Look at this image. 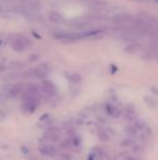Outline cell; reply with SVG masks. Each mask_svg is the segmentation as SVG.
Segmentation results:
<instances>
[{
  "mask_svg": "<svg viewBox=\"0 0 158 160\" xmlns=\"http://www.w3.org/2000/svg\"><path fill=\"white\" fill-rule=\"evenodd\" d=\"M66 77L71 82V83H76V84L80 83L81 80H83L81 75L79 74V73H77V72H69V73H67Z\"/></svg>",
  "mask_w": 158,
  "mask_h": 160,
  "instance_id": "cell-9",
  "label": "cell"
},
{
  "mask_svg": "<svg viewBox=\"0 0 158 160\" xmlns=\"http://www.w3.org/2000/svg\"><path fill=\"white\" fill-rule=\"evenodd\" d=\"M40 91L47 96H52L55 94V86L49 80H42L41 85H40Z\"/></svg>",
  "mask_w": 158,
  "mask_h": 160,
  "instance_id": "cell-3",
  "label": "cell"
},
{
  "mask_svg": "<svg viewBox=\"0 0 158 160\" xmlns=\"http://www.w3.org/2000/svg\"><path fill=\"white\" fill-rule=\"evenodd\" d=\"M125 160H140V158H137V156H127Z\"/></svg>",
  "mask_w": 158,
  "mask_h": 160,
  "instance_id": "cell-17",
  "label": "cell"
},
{
  "mask_svg": "<svg viewBox=\"0 0 158 160\" xmlns=\"http://www.w3.org/2000/svg\"><path fill=\"white\" fill-rule=\"evenodd\" d=\"M39 153L44 156H47V157H54L56 155V149L53 145H49V144H41L38 147Z\"/></svg>",
  "mask_w": 158,
  "mask_h": 160,
  "instance_id": "cell-4",
  "label": "cell"
},
{
  "mask_svg": "<svg viewBox=\"0 0 158 160\" xmlns=\"http://www.w3.org/2000/svg\"><path fill=\"white\" fill-rule=\"evenodd\" d=\"M130 19V16L128 14H118L113 19V21L116 22V23H122V22H126Z\"/></svg>",
  "mask_w": 158,
  "mask_h": 160,
  "instance_id": "cell-11",
  "label": "cell"
},
{
  "mask_svg": "<svg viewBox=\"0 0 158 160\" xmlns=\"http://www.w3.org/2000/svg\"><path fill=\"white\" fill-rule=\"evenodd\" d=\"M125 118L129 121H132L134 120L135 118V112H134V109L131 108V107H127L126 111H125Z\"/></svg>",
  "mask_w": 158,
  "mask_h": 160,
  "instance_id": "cell-10",
  "label": "cell"
},
{
  "mask_svg": "<svg viewBox=\"0 0 158 160\" xmlns=\"http://www.w3.org/2000/svg\"><path fill=\"white\" fill-rule=\"evenodd\" d=\"M125 132L129 135H135L137 131V128H135L134 125H127L126 128H125Z\"/></svg>",
  "mask_w": 158,
  "mask_h": 160,
  "instance_id": "cell-13",
  "label": "cell"
},
{
  "mask_svg": "<svg viewBox=\"0 0 158 160\" xmlns=\"http://www.w3.org/2000/svg\"><path fill=\"white\" fill-rule=\"evenodd\" d=\"M23 89H24V86L22 83L15 84V85H13L11 88H10L9 96L10 97H16V96H18L22 92H23Z\"/></svg>",
  "mask_w": 158,
  "mask_h": 160,
  "instance_id": "cell-6",
  "label": "cell"
},
{
  "mask_svg": "<svg viewBox=\"0 0 158 160\" xmlns=\"http://www.w3.org/2000/svg\"><path fill=\"white\" fill-rule=\"evenodd\" d=\"M11 65L13 68H15V69H23L24 68V63L20 62V61H13V62L11 63Z\"/></svg>",
  "mask_w": 158,
  "mask_h": 160,
  "instance_id": "cell-16",
  "label": "cell"
},
{
  "mask_svg": "<svg viewBox=\"0 0 158 160\" xmlns=\"http://www.w3.org/2000/svg\"><path fill=\"white\" fill-rule=\"evenodd\" d=\"M98 138L101 139L102 142H106V141H108V139H110V136H108V134L105 132V131H103V130L98 131Z\"/></svg>",
  "mask_w": 158,
  "mask_h": 160,
  "instance_id": "cell-12",
  "label": "cell"
},
{
  "mask_svg": "<svg viewBox=\"0 0 158 160\" xmlns=\"http://www.w3.org/2000/svg\"><path fill=\"white\" fill-rule=\"evenodd\" d=\"M49 20L54 24H61V23H63V21H64L63 16L61 15L60 13H57V12H54V11L49 13Z\"/></svg>",
  "mask_w": 158,
  "mask_h": 160,
  "instance_id": "cell-7",
  "label": "cell"
},
{
  "mask_svg": "<svg viewBox=\"0 0 158 160\" xmlns=\"http://www.w3.org/2000/svg\"><path fill=\"white\" fill-rule=\"evenodd\" d=\"M37 106H38V105L35 104V102H33V101H22L21 108H22V110H23L24 113L32 114L36 111Z\"/></svg>",
  "mask_w": 158,
  "mask_h": 160,
  "instance_id": "cell-5",
  "label": "cell"
},
{
  "mask_svg": "<svg viewBox=\"0 0 158 160\" xmlns=\"http://www.w3.org/2000/svg\"><path fill=\"white\" fill-rule=\"evenodd\" d=\"M49 74V68L46 64H40L23 73L25 79H44Z\"/></svg>",
  "mask_w": 158,
  "mask_h": 160,
  "instance_id": "cell-1",
  "label": "cell"
},
{
  "mask_svg": "<svg viewBox=\"0 0 158 160\" xmlns=\"http://www.w3.org/2000/svg\"><path fill=\"white\" fill-rule=\"evenodd\" d=\"M28 44H29V42H28L27 38H24L22 36H16L11 40V47L15 51L25 50L28 47Z\"/></svg>",
  "mask_w": 158,
  "mask_h": 160,
  "instance_id": "cell-2",
  "label": "cell"
},
{
  "mask_svg": "<svg viewBox=\"0 0 158 160\" xmlns=\"http://www.w3.org/2000/svg\"><path fill=\"white\" fill-rule=\"evenodd\" d=\"M106 112H107L110 117H113V118H117V117L120 116V110L118 109V108H116L115 106L110 105V104L106 105Z\"/></svg>",
  "mask_w": 158,
  "mask_h": 160,
  "instance_id": "cell-8",
  "label": "cell"
},
{
  "mask_svg": "<svg viewBox=\"0 0 158 160\" xmlns=\"http://www.w3.org/2000/svg\"><path fill=\"white\" fill-rule=\"evenodd\" d=\"M6 70H7V67L0 64V72H2V71H6Z\"/></svg>",
  "mask_w": 158,
  "mask_h": 160,
  "instance_id": "cell-18",
  "label": "cell"
},
{
  "mask_svg": "<svg viewBox=\"0 0 158 160\" xmlns=\"http://www.w3.org/2000/svg\"><path fill=\"white\" fill-rule=\"evenodd\" d=\"M130 145H132V141H131V139H129V138L122 139V141L120 142V146H122V147L130 146Z\"/></svg>",
  "mask_w": 158,
  "mask_h": 160,
  "instance_id": "cell-15",
  "label": "cell"
},
{
  "mask_svg": "<svg viewBox=\"0 0 158 160\" xmlns=\"http://www.w3.org/2000/svg\"><path fill=\"white\" fill-rule=\"evenodd\" d=\"M71 141H68V139H65V141H63L62 143H61V147L62 148H65V149H67V148H69V147L71 146Z\"/></svg>",
  "mask_w": 158,
  "mask_h": 160,
  "instance_id": "cell-14",
  "label": "cell"
}]
</instances>
